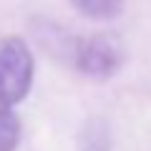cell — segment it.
Instances as JSON below:
<instances>
[{"label": "cell", "mask_w": 151, "mask_h": 151, "mask_svg": "<svg viewBox=\"0 0 151 151\" xmlns=\"http://www.w3.org/2000/svg\"><path fill=\"white\" fill-rule=\"evenodd\" d=\"M33 83V55L20 38L0 40V106H15Z\"/></svg>", "instance_id": "obj_1"}, {"label": "cell", "mask_w": 151, "mask_h": 151, "mask_svg": "<svg viewBox=\"0 0 151 151\" xmlns=\"http://www.w3.org/2000/svg\"><path fill=\"white\" fill-rule=\"evenodd\" d=\"M124 63V50L111 35H96L78 45L76 65L91 78H108Z\"/></svg>", "instance_id": "obj_2"}, {"label": "cell", "mask_w": 151, "mask_h": 151, "mask_svg": "<svg viewBox=\"0 0 151 151\" xmlns=\"http://www.w3.org/2000/svg\"><path fill=\"white\" fill-rule=\"evenodd\" d=\"M76 10L93 20H111L124 10V0H70Z\"/></svg>", "instance_id": "obj_3"}, {"label": "cell", "mask_w": 151, "mask_h": 151, "mask_svg": "<svg viewBox=\"0 0 151 151\" xmlns=\"http://www.w3.org/2000/svg\"><path fill=\"white\" fill-rule=\"evenodd\" d=\"M20 139V119L10 106H0V151H15Z\"/></svg>", "instance_id": "obj_4"}]
</instances>
